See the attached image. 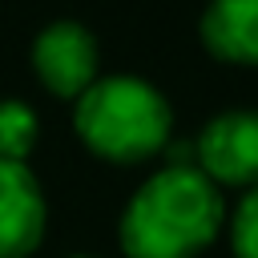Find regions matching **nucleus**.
Masks as SVG:
<instances>
[{"instance_id":"nucleus-1","label":"nucleus","mask_w":258,"mask_h":258,"mask_svg":"<svg viewBox=\"0 0 258 258\" xmlns=\"http://www.w3.org/2000/svg\"><path fill=\"white\" fill-rule=\"evenodd\" d=\"M222 226V189L194 161H173L133 189L117 238L125 258H198Z\"/></svg>"},{"instance_id":"nucleus-2","label":"nucleus","mask_w":258,"mask_h":258,"mask_svg":"<svg viewBox=\"0 0 258 258\" xmlns=\"http://www.w3.org/2000/svg\"><path fill=\"white\" fill-rule=\"evenodd\" d=\"M77 137L105 161H145L169 145L173 113L169 101L141 77H101L73 109Z\"/></svg>"},{"instance_id":"nucleus-3","label":"nucleus","mask_w":258,"mask_h":258,"mask_svg":"<svg viewBox=\"0 0 258 258\" xmlns=\"http://www.w3.org/2000/svg\"><path fill=\"white\" fill-rule=\"evenodd\" d=\"M194 165L214 185H258V109L218 113L194 141Z\"/></svg>"},{"instance_id":"nucleus-4","label":"nucleus","mask_w":258,"mask_h":258,"mask_svg":"<svg viewBox=\"0 0 258 258\" xmlns=\"http://www.w3.org/2000/svg\"><path fill=\"white\" fill-rule=\"evenodd\" d=\"M32 69L40 77V85L56 97H81L93 81H97V40L85 24L73 20H56L48 28H40L36 44H32Z\"/></svg>"},{"instance_id":"nucleus-5","label":"nucleus","mask_w":258,"mask_h":258,"mask_svg":"<svg viewBox=\"0 0 258 258\" xmlns=\"http://www.w3.org/2000/svg\"><path fill=\"white\" fill-rule=\"evenodd\" d=\"M44 194L24 161L0 157V258H28L44 238Z\"/></svg>"},{"instance_id":"nucleus-6","label":"nucleus","mask_w":258,"mask_h":258,"mask_svg":"<svg viewBox=\"0 0 258 258\" xmlns=\"http://www.w3.org/2000/svg\"><path fill=\"white\" fill-rule=\"evenodd\" d=\"M202 40L218 60L258 64V0H210Z\"/></svg>"},{"instance_id":"nucleus-7","label":"nucleus","mask_w":258,"mask_h":258,"mask_svg":"<svg viewBox=\"0 0 258 258\" xmlns=\"http://www.w3.org/2000/svg\"><path fill=\"white\" fill-rule=\"evenodd\" d=\"M36 113L24 101H0V157L24 161L36 145Z\"/></svg>"},{"instance_id":"nucleus-8","label":"nucleus","mask_w":258,"mask_h":258,"mask_svg":"<svg viewBox=\"0 0 258 258\" xmlns=\"http://www.w3.org/2000/svg\"><path fill=\"white\" fill-rule=\"evenodd\" d=\"M230 250L234 258H258V185L246 189L230 214Z\"/></svg>"},{"instance_id":"nucleus-9","label":"nucleus","mask_w":258,"mask_h":258,"mask_svg":"<svg viewBox=\"0 0 258 258\" xmlns=\"http://www.w3.org/2000/svg\"><path fill=\"white\" fill-rule=\"evenodd\" d=\"M73 258H93V254H73Z\"/></svg>"}]
</instances>
